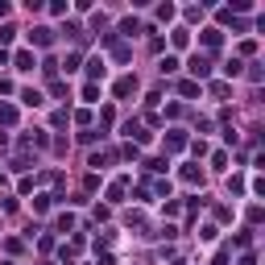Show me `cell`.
Here are the masks:
<instances>
[{"label": "cell", "instance_id": "cell-19", "mask_svg": "<svg viewBox=\"0 0 265 265\" xmlns=\"http://www.w3.org/2000/svg\"><path fill=\"white\" fill-rule=\"evenodd\" d=\"M211 166H216V170H228V153L216 149V153H211Z\"/></svg>", "mask_w": 265, "mask_h": 265}, {"label": "cell", "instance_id": "cell-4", "mask_svg": "<svg viewBox=\"0 0 265 265\" xmlns=\"http://www.w3.org/2000/svg\"><path fill=\"white\" fill-rule=\"evenodd\" d=\"M170 46H174V50H187V46H191V29L174 25V29H170Z\"/></svg>", "mask_w": 265, "mask_h": 265}, {"label": "cell", "instance_id": "cell-23", "mask_svg": "<svg viewBox=\"0 0 265 265\" xmlns=\"http://www.w3.org/2000/svg\"><path fill=\"white\" fill-rule=\"evenodd\" d=\"M9 13H13V5H9V0H0V21H5Z\"/></svg>", "mask_w": 265, "mask_h": 265}, {"label": "cell", "instance_id": "cell-10", "mask_svg": "<svg viewBox=\"0 0 265 265\" xmlns=\"http://www.w3.org/2000/svg\"><path fill=\"white\" fill-rule=\"evenodd\" d=\"M124 137H132V141H149V132H145L137 120H128V124H124Z\"/></svg>", "mask_w": 265, "mask_h": 265}, {"label": "cell", "instance_id": "cell-16", "mask_svg": "<svg viewBox=\"0 0 265 265\" xmlns=\"http://www.w3.org/2000/svg\"><path fill=\"white\" fill-rule=\"evenodd\" d=\"M228 195H245V178H241V174L228 178Z\"/></svg>", "mask_w": 265, "mask_h": 265}, {"label": "cell", "instance_id": "cell-9", "mask_svg": "<svg viewBox=\"0 0 265 265\" xmlns=\"http://www.w3.org/2000/svg\"><path fill=\"white\" fill-rule=\"evenodd\" d=\"M137 91V75H124L120 83H116V99H124V95H132Z\"/></svg>", "mask_w": 265, "mask_h": 265}, {"label": "cell", "instance_id": "cell-3", "mask_svg": "<svg viewBox=\"0 0 265 265\" xmlns=\"http://www.w3.org/2000/svg\"><path fill=\"white\" fill-rule=\"evenodd\" d=\"M50 42H54V29H50V25L29 29V46H50Z\"/></svg>", "mask_w": 265, "mask_h": 265}, {"label": "cell", "instance_id": "cell-7", "mask_svg": "<svg viewBox=\"0 0 265 265\" xmlns=\"http://www.w3.org/2000/svg\"><path fill=\"white\" fill-rule=\"evenodd\" d=\"M199 42H203V46H207V50H216V46H220V42H224V33H220V29H216V25H207V29H203V33H199Z\"/></svg>", "mask_w": 265, "mask_h": 265}, {"label": "cell", "instance_id": "cell-22", "mask_svg": "<svg viewBox=\"0 0 265 265\" xmlns=\"http://www.w3.org/2000/svg\"><path fill=\"white\" fill-rule=\"evenodd\" d=\"M75 228V216H58V232H71Z\"/></svg>", "mask_w": 265, "mask_h": 265}, {"label": "cell", "instance_id": "cell-18", "mask_svg": "<svg viewBox=\"0 0 265 265\" xmlns=\"http://www.w3.org/2000/svg\"><path fill=\"white\" fill-rule=\"evenodd\" d=\"M145 166H149V170H153V174H162V170H170V162H166V157H149Z\"/></svg>", "mask_w": 265, "mask_h": 265}, {"label": "cell", "instance_id": "cell-13", "mask_svg": "<svg viewBox=\"0 0 265 265\" xmlns=\"http://www.w3.org/2000/svg\"><path fill=\"white\" fill-rule=\"evenodd\" d=\"M166 145H170V149H182V145H187V132H182V128H170V137H166Z\"/></svg>", "mask_w": 265, "mask_h": 265}, {"label": "cell", "instance_id": "cell-11", "mask_svg": "<svg viewBox=\"0 0 265 265\" xmlns=\"http://www.w3.org/2000/svg\"><path fill=\"white\" fill-rule=\"evenodd\" d=\"M178 66H182V62H178V54H166V58L157 62V71H162V75H174Z\"/></svg>", "mask_w": 265, "mask_h": 265}, {"label": "cell", "instance_id": "cell-8", "mask_svg": "<svg viewBox=\"0 0 265 265\" xmlns=\"http://www.w3.org/2000/svg\"><path fill=\"white\" fill-rule=\"evenodd\" d=\"M178 174H182V182H187V187H203V170H199V166H182Z\"/></svg>", "mask_w": 265, "mask_h": 265}, {"label": "cell", "instance_id": "cell-24", "mask_svg": "<svg viewBox=\"0 0 265 265\" xmlns=\"http://www.w3.org/2000/svg\"><path fill=\"white\" fill-rule=\"evenodd\" d=\"M13 91V79H0V95H9Z\"/></svg>", "mask_w": 265, "mask_h": 265}, {"label": "cell", "instance_id": "cell-17", "mask_svg": "<svg viewBox=\"0 0 265 265\" xmlns=\"http://www.w3.org/2000/svg\"><path fill=\"white\" fill-rule=\"evenodd\" d=\"M178 95H199V83H195V79H182V83H178Z\"/></svg>", "mask_w": 265, "mask_h": 265}, {"label": "cell", "instance_id": "cell-20", "mask_svg": "<svg viewBox=\"0 0 265 265\" xmlns=\"http://www.w3.org/2000/svg\"><path fill=\"white\" fill-rule=\"evenodd\" d=\"M108 199H112V203H120V199H124V182H112V187H108Z\"/></svg>", "mask_w": 265, "mask_h": 265}, {"label": "cell", "instance_id": "cell-5", "mask_svg": "<svg viewBox=\"0 0 265 265\" xmlns=\"http://www.w3.org/2000/svg\"><path fill=\"white\" fill-rule=\"evenodd\" d=\"M21 104H25V108H42V104H46V95H42L38 87H25V91H21Z\"/></svg>", "mask_w": 265, "mask_h": 265}, {"label": "cell", "instance_id": "cell-12", "mask_svg": "<svg viewBox=\"0 0 265 265\" xmlns=\"http://www.w3.org/2000/svg\"><path fill=\"white\" fill-rule=\"evenodd\" d=\"M54 203H58V195H38V199H33V211L42 216V211H50Z\"/></svg>", "mask_w": 265, "mask_h": 265}, {"label": "cell", "instance_id": "cell-1", "mask_svg": "<svg viewBox=\"0 0 265 265\" xmlns=\"http://www.w3.org/2000/svg\"><path fill=\"white\" fill-rule=\"evenodd\" d=\"M187 71L195 75V83H199V79H211V58H207V54H191Z\"/></svg>", "mask_w": 265, "mask_h": 265}, {"label": "cell", "instance_id": "cell-21", "mask_svg": "<svg viewBox=\"0 0 265 265\" xmlns=\"http://www.w3.org/2000/svg\"><path fill=\"white\" fill-rule=\"evenodd\" d=\"M174 17V5H157V21H170Z\"/></svg>", "mask_w": 265, "mask_h": 265}, {"label": "cell", "instance_id": "cell-6", "mask_svg": "<svg viewBox=\"0 0 265 265\" xmlns=\"http://www.w3.org/2000/svg\"><path fill=\"white\" fill-rule=\"evenodd\" d=\"M104 75H108V62L104 58H87V79L95 83V79H104Z\"/></svg>", "mask_w": 265, "mask_h": 265}, {"label": "cell", "instance_id": "cell-14", "mask_svg": "<svg viewBox=\"0 0 265 265\" xmlns=\"http://www.w3.org/2000/svg\"><path fill=\"white\" fill-rule=\"evenodd\" d=\"M241 71H245V62H241V58H228V62H224V75H228V79H236Z\"/></svg>", "mask_w": 265, "mask_h": 265}, {"label": "cell", "instance_id": "cell-15", "mask_svg": "<svg viewBox=\"0 0 265 265\" xmlns=\"http://www.w3.org/2000/svg\"><path fill=\"white\" fill-rule=\"evenodd\" d=\"M83 99L87 104H99V83H83Z\"/></svg>", "mask_w": 265, "mask_h": 265}, {"label": "cell", "instance_id": "cell-2", "mask_svg": "<svg viewBox=\"0 0 265 265\" xmlns=\"http://www.w3.org/2000/svg\"><path fill=\"white\" fill-rule=\"evenodd\" d=\"M9 62L25 75V71H33V66H38V54H33V50H17V54H9Z\"/></svg>", "mask_w": 265, "mask_h": 265}]
</instances>
